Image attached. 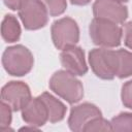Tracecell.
Returning <instances> with one entry per match:
<instances>
[{"mask_svg":"<svg viewBox=\"0 0 132 132\" xmlns=\"http://www.w3.org/2000/svg\"><path fill=\"white\" fill-rule=\"evenodd\" d=\"M50 89L69 104L79 102L84 97V86L76 75L67 70L56 71L48 81Z\"/></svg>","mask_w":132,"mask_h":132,"instance_id":"1","label":"cell"},{"mask_svg":"<svg viewBox=\"0 0 132 132\" xmlns=\"http://www.w3.org/2000/svg\"><path fill=\"white\" fill-rule=\"evenodd\" d=\"M2 65L11 76H24L28 74L34 65L31 51L23 44H15L5 48L2 55Z\"/></svg>","mask_w":132,"mask_h":132,"instance_id":"2","label":"cell"},{"mask_svg":"<svg viewBox=\"0 0 132 132\" xmlns=\"http://www.w3.org/2000/svg\"><path fill=\"white\" fill-rule=\"evenodd\" d=\"M89 34L94 44L105 48L119 46L123 38V30L118 24L98 18L90 23Z\"/></svg>","mask_w":132,"mask_h":132,"instance_id":"3","label":"cell"},{"mask_svg":"<svg viewBox=\"0 0 132 132\" xmlns=\"http://www.w3.org/2000/svg\"><path fill=\"white\" fill-rule=\"evenodd\" d=\"M89 64L94 74L105 80H111L117 76L116 51L105 47L93 48L89 53Z\"/></svg>","mask_w":132,"mask_h":132,"instance_id":"4","label":"cell"},{"mask_svg":"<svg viewBox=\"0 0 132 132\" xmlns=\"http://www.w3.org/2000/svg\"><path fill=\"white\" fill-rule=\"evenodd\" d=\"M51 35L56 48L62 51L67 46L76 45L79 41V28L73 19L64 16L52 24Z\"/></svg>","mask_w":132,"mask_h":132,"instance_id":"5","label":"cell"},{"mask_svg":"<svg viewBox=\"0 0 132 132\" xmlns=\"http://www.w3.org/2000/svg\"><path fill=\"white\" fill-rule=\"evenodd\" d=\"M18 11L27 30L41 29L48 22V11L40 0H25Z\"/></svg>","mask_w":132,"mask_h":132,"instance_id":"6","label":"cell"},{"mask_svg":"<svg viewBox=\"0 0 132 132\" xmlns=\"http://www.w3.org/2000/svg\"><path fill=\"white\" fill-rule=\"evenodd\" d=\"M32 98L30 88L21 80H11L1 89V101L7 103L13 111H19Z\"/></svg>","mask_w":132,"mask_h":132,"instance_id":"7","label":"cell"},{"mask_svg":"<svg viewBox=\"0 0 132 132\" xmlns=\"http://www.w3.org/2000/svg\"><path fill=\"white\" fill-rule=\"evenodd\" d=\"M92 8L94 18L104 19L118 25L124 24L128 18L127 7L114 0H95Z\"/></svg>","mask_w":132,"mask_h":132,"instance_id":"8","label":"cell"},{"mask_svg":"<svg viewBox=\"0 0 132 132\" xmlns=\"http://www.w3.org/2000/svg\"><path fill=\"white\" fill-rule=\"evenodd\" d=\"M102 117V112L93 103L85 102L71 108L68 118V127L73 132L84 131L85 126L93 119Z\"/></svg>","mask_w":132,"mask_h":132,"instance_id":"9","label":"cell"},{"mask_svg":"<svg viewBox=\"0 0 132 132\" xmlns=\"http://www.w3.org/2000/svg\"><path fill=\"white\" fill-rule=\"evenodd\" d=\"M60 61L65 70L76 76H84L88 72L85 52L81 47L70 45L61 51Z\"/></svg>","mask_w":132,"mask_h":132,"instance_id":"10","label":"cell"},{"mask_svg":"<svg viewBox=\"0 0 132 132\" xmlns=\"http://www.w3.org/2000/svg\"><path fill=\"white\" fill-rule=\"evenodd\" d=\"M22 111V119L27 125L40 128L48 122V111L44 101L38 96L31 98L24 106Z\"/></svg>","mask_w":132,"mask_h":132,"instance_id":"11","label":"cell"},{"mask_svg":"<svg viewBox=\"0 0 132 132\" xmlns=\"http://www.w3.org/2000/svg\"><path fill=\"white\" fill-rule=\"evenodd\" d=\"M39 97L44 101L46 105L50 123H58L65 118L67 107L62 101L57 99L55 96H53L48 92H43L41 95H39Z\"/></svg>","mask_w":132,"mask_h":132,"instance_id":"12","label":"cell"},{"mask_svg":"<svg viewBox=\"0 0 132 132\" xmlns=\"http://www.w3.org/2000/svg\"><path fill=\"white\" fill-rule=\"evenodd\" d=\"M21 26L16 18L12 14H6L1 24V36L5 42L13 43L21 37Z\"/></svg>","mask_w":132,"mask_h":132,"instance_id":"13","label":"cell"},{"mask_svg":"<svg viewBox=\"0 0 132 132\" xmlns=\"http://www.w3.org/2000/svg\"><path fill=\"white\" fill-rule=\"evenodd\" d=\"M117 76L127 78L132 75V53L127 50H117Z\"/></svg>","mask_w":132,"mask_h":132,"instance_id":"14","label":"cell"},{"mask_svg":"<svg viewBox=\"0 0 132 132\" xmlns=\"http://www.w3.org/2000/svg\"><path fill=\"white\" fill-rule=\"evenodd\" d=\"M112 131L132 132V112H121L110 121Z\"/></svg>","mask_w":132,"mask_h":132,"instance_id":"15","label":"cell"},{"mask_svg":"<svg viewBox=\"0 0 132 132\" xmlns=\"http://www.w3.org/2000/svg\"><path fill=\"white\" fill-rule=\"evenodd\" d=\"M48 11L51 16H59L63 14L67 8L66 0H40Z\"/></svg>","mask_w":132,"mask_h":132,"instance_id":"16","label":"cell"},{"mask_svg":"<svg viewBox=\"0 0 132 132\" xmlns=\"http://www.w3.org/2000/svg\"><path fill=\"white\" fill-rule=\"evenodd\" d=\"M93 131H112L111 124L109 121L103 119L102 117L95 118L91 120L84 128V132H93Z\"/></svg>","mask_w":132,"mask_h":132,"instance_id":"17","label":"cell"},{"mask_svg":"<svg viewBox=\"0 0 132 132\" xmlns=\"http://www.w3.org/2000/svg\"><path fill=\"white\" fill-rule=\"evenodd\" d=\"M12 111L13 110L7 103H5L4 101H1V104H0V130L1 131L11 130L9 126L12 120V116H11Z\"/></svg>","mask_w":132,"mask_h":132,"instance_id":"18","label":"cell"},{"mask_svg":"<svg viewBox=\"0 0 132 132\" xmlns=\"http://www.w3.org/2000/svg\"><path fill=\"white\" fill-rule=\"evenodd\" d=\"M121 99L125 107L132 109V79L126 81L123 85L121 91Z\"/></svg>","mask_w":132,"mask_h":132,"instance_id":"19","label":"cell"},{"mask_svg":"<svg viewBox=\"0 0 132 132\" xmlns=\"http://www.w3.org/2000/svg\"><path fill=\"white\" fill-rule=\"evenodd\" d=\"M123 39H124V44L132 50V21L127 22L124 24L123 28Z\"/></svg>","mask_w":132,"mask_h":132,"instance_id":"20","label":"cell"},{"mask_svg":"<svg viewBox=\"0 0 132 132\" xmlns=\"http://www.w3.org/2000/svg\"><path fill=\"white\" fill-rule=\"evenodd\" d=\"M24 1L25 0H3L5 6L11 10H19Z\"/></svg>","mask_w":132,"mask_h":132,"instance_id":"21","label":"cell"},{"mask_svg":"<svg viewBox=\"0 0 132 132\" xmlns=\"http://www.w3.org/2000/svg\"><path fill=\"white\" fill-rule=\"evenodd\" d=\"M71 4L73 5H77V6H84L87 5L91 2V0H70Z\"/></svg>","mask_w":132,"mask_h":132,"instance_id":"22","label":"cell"},{"mask_svg":"<svg viewBox=\"0 0 132 132\" xmlns=\"http://www.w3.org/2000/svg\"><path fill=\"white\" fill-rule=\"evenodd\" d=\"M114 1H118V2H121V3H124V2H128L129 0H114Z\"/></svg>","mask_w":132,"mask_h":132,"instance_id":"23","label":"cell"}]
</instances>
